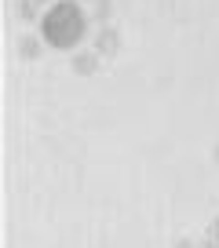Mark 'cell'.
<instances>
[{
    "mask_svg": "<svg viewBox=\"0 0 219 248\" xmlns=\"http://www.w3.org/2000/svg\"><path fill=\"white\" fill-rule=\"evenodd\" d=\"M84 11H80V0H59L44 11L40 18V37L55 47V51H70L84 40Z\"/></svg>",
    "mask_w": 219,
    "mask_h": 248,
    "instance_id": "1",
    "label": "cell"
},
{
    "mask_svg": "<svg viewBox=\"0 0 219 248\" xmlns=\"http://www.w3.org/2000/svg\"><path fill=\"white\" fill-rule=\"evenodd\" d=\"M95 51L113 59V55L121 51V33L113 30V26H99V30H95Z\"/></svg>",
    "mask_w": 219,
    "mask_h": 248,
    "instance_id": "2",
    "label": "cell"
},
{
    "mask_svg": "<svg viewBox=\"0 0 219 248\" xmlns=\"http://www.w3.org/2000/svg\"><path fill=\"white\" fill-rule=\"evenodd\" d=\"M99 59H102L99 51H80V55H73V73H77V77H92V73H99Z\"/></svg>",
    "mask_w": 219,
    "mask_h": 248,
    "instance_id": "3",
    "label": "cell"
},
{
    "mask_svg": "<svg viewBox=\"0 0 219 248\" xmlns=\"http://www.w3.org/2000/svg\"><path fill=\"white\" fill-rule=\"evenodd\" d=\"M44 44H47V40H40V37H33V33H30V37H22V40H18V55H22V59H40V51H44Z\"/></svg>",
    "mask_w": 219,
    "mask_h": 248,
    "instance_id": "4",
    "label": "cell"
},
{
    "mask_svg": "<svg viewBox=\"0 0 219 248\" xmlns=\"http://www.w3.org/2000/svg\"><path fill=\"white\" fill-rule=\"evenodd\" d=\"M110 4H113V0H92V18L99 26H110V11H113Z\"/></svg>",
    "mask_w": 219,
    "mask_h": 248,
    "instance_id": "5",
    "label": "cell"
},
{
    "mask_svg": "<svg viewBox=\"0 0 219 248\" xmlns=\"http://www.w3.org/2000/svg\"><path fill=\"white\" fill-rule=\"evenodd\" d=\"M40 15V4H33V0H18V18L22 22H37Z\"/></svg>",
    "mask_w": 219,
    "mask_h": 248,
    "instance_id": "6",
    "label": "cell"
},
{
    "mask_svg": "<svg viewBox=\"0 0 219 248\" xmlns=\"http://www.w3.org/2000/svg\"><path fill=\"white\" fill-rule=\"evenodd\" d=\"M204 237H208V241H219V219H212V223H208V230H204Z\"/></svg>",
    "mask_w": 219,
    "mask_h": 248,
    "instance_id": "7",
    "label": "cell"
},
{
    "mask_svg": "<svg viewBox=\"0 0 219 248\" xmlns=\"http://www.w3.org/2000/svg\"><path fill=\"white\" fill-rule=\"evenodd\" d=\"M175 248H201V241H190V237H179V241H175Z\"/></svg>",
    "mask_w": 219,
    "mask_h": 248,
    "instance_id": "8",
    "label": "cell"
},
{
    "mask_svg": "<svg viewBox=\"0 0 219 248\" xmlns=\"http://www.w3.org/2000/svg\"><path fill=\"white\" fill-rule=\"evenodd\" d=\"M201 248H219V241H208V237H204V241H201Z\"/></svg>",
    "mask_w": 219,
    "mask_h": 248,
    "instance_id": "9",
    "label": "cell"
},
{
    "mask_svg": "<svg viewBox=\"0 0 219 248\" xmlns=\"http://www.w3.org/2000/svg\"><path fill=\"white\" fill-rule=\"evenodd\" d=\"M33 4H40V8H47V4H51V0H33Z\"/></svg>",
    "mask_w": 219,
    "mask_h": 248,
    "instance_id": "10",
    "label": "cell"
},
{
    "mask_svg": "<svg viewBox=\"0 0 219 248\" xmlns=\"http://www.w3.org/2000/svg\"><path fill=\"white\" fill-rule=\"evenodd\" d=\"M212 157H216V161H219V142H216V150H212Z\"/></svg>",
    "mask_w": 219,
    "mask_h": 248,
    "instance_id": "11",
    "label": "cell"
},
{
    "mask_svg": "<svg viewBox=\"0 0 219 248\" xmlns=\"http://www.w3.org/2000/svg\"><path fill=\"white\" fill-rule=\"evenodd\" d=\"M80 4H88V0H80Z\"/></svg>",
    "mask_w": 219,
    "mask_h": 248,
    "instance_id": "12",
    "label": "cell"
}]
</instances>
